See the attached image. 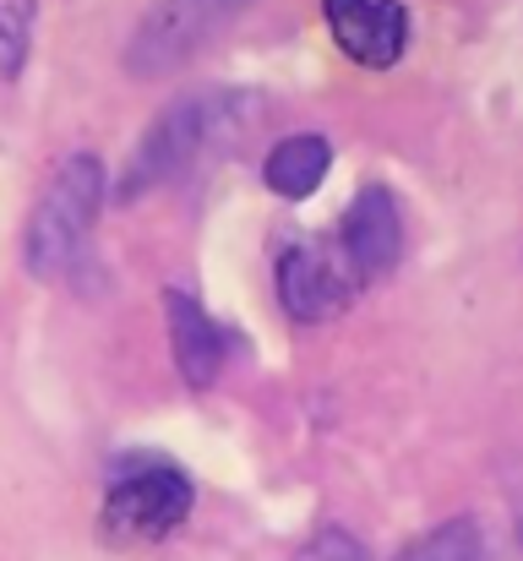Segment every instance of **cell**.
Wrapping results in <instances>:
<instances>
[{
	"label": "cell",
	"mask_w": 523,
	"mask_h": 561,
	"mask_svg": "<svg viewBox=\"0 0 523 561\" xmlns=\"http://www.w3.org/2000/svg\"><path fill=\"white\" fill-rule=\"evenodd\" d=\"M328 170H333V148H328V137H317V131H295V137L273 142V153H268V164H262L268 186L278 191V196H289V202L311 196V191L328 181Z\"/></svg>",
	"instance_id": "obj_9"
},
{
	"label": "cell",
	"mask_w": 523,
	"mask_h": 561,
	"mask_svg": "<svg viewBox=\"0 0 523 561\" xmlns=\"http://www.w3.org/2000/svg\"><path fill=\"white\" fill-rule=\"evenodd\" d=\"M360 289V273L349 267L344 245H322V240H300L278 256V300L295 322H333L349 311Z\"/></svg>",
	"instance_id": "obj_5"
},
{
	"label": "cell",
	"mask_w": 523,
	"mask_h": 561,
	"mask_svg": "<svg viewBox=\"0 0 523 561\" xmlns=\"http://www.w3.org/2000/svg\"><path fill=\"white\" fill-rule=\"evenodd\" d=\"M403 561H486V557H480V529H475L469 518L442 524L431 540H420V546H414Z\"/></svg>",
	"instance_id": "obj_11"
},
{
	"label": "cell",
	"mask_w": 523,
	"mask_h": 561,
	"mask_svg": "<svg viewBox=\"0 0 523 561\" xmlns=\"http://www.w3.org/2000/svg\"><path fill=\"white\" fill-rule=\"evenodd\" d=\"M344 256L360 284H376L403 256V213L387 186H365L344 213Z\"/></svg>",
	"instance_id": "obj_7"
},
{
	"label": "cell",
	"mask_w": 523,
	"mask_h": 561,
	"mask_svg": "<svg viewBox=\"0 0 523 561\" xmlns=\"http://www.w3.org/2000/svg\"><path fill=\"white\" fill-rule=\"evenodd\" d=\"M322 16L333 44L365 71H393L409 49L403 0H322Z\"/></svg>",
	"instance_id": "obj_6"
},
{
	"label": "cell",
	"mask_w": 523,
	"mask_h": 561,
	"mask_svg": "<svg viewBox=\"0 0 523 561\" xmlns=\"http://www.w3.org/2000/svg\"><path fill=\"white\" fill-rule=\"evenodd\" d=\"M164 317H170V350L185 387H213L224 376V333H218V322L202 311V300L185 284H170Z\"/></svg>",
	"instance_id": "obj_8"
},
{
	"label": "cell",
	"mask_w": 523,
	"mask_h": 561,
	"mask_svg": "<svg viewBox=\"0 0 523 561\" xmlns=\"http://www.w3.org/2000/svg\"><path fill=\"white\" fill-rule=\"evenodd\" d=\"M251 110H257V99L235 93V88L180 93L174 104L159 110V121L143 131V142H137L126 175H121V202H143L148 191L170 186L185 170H196L213 148H229Z\"/></svg>",
	"instance_id": "obj_1"
},
{
	"label": "cell",
	"mask_w": 523,
	"mask_h": 561,
	"mask_svg": "<svg viewBox=\"0 0 523 561\" xmlns=\"http://www.w3.org/2000/svg\"><path fill=\"white\" fill-rule=\"evenodd\" d=\"M300 561H376L349 529H317L311 540H306V551Z\"/></svg>",
	"instance_id": "obj_12"
},
{
	"label": "cell",
	"mask_w": 523,
	"mask_h": 561,
	"mask_svg": "<svg viewBox=\"0 0 523 561\" xmlns=\"http://www.w3.org/2000/svg\"><path fill=\"white\" fill-rule=\"evenodd\" d=\"M191 507H196V491L174 463H137L110 480L104 535L121 546H154L191 518Z\"/></svg>",
	"instance_id": "obj_4"
},
{
	"label": "cell",
	"mask_w": 523,
	"mask_h": 561,
	"mask_svg": "<svg viewBox=\"0 0 523 561\" xmlns=\"http://www.w3.org/2000/svg\"><path fill=\"white\" fill-rule=\"evenodd\" d=\"M246 11L251 0H154L137 33L126 38V71L143 82L170 77L180 66H191L213 38H224Z\"/></svg>",
	"instance_id": "obj_3"
},
{
	"label": "cell",
	"mask_w": 523,
	"mask_h": 561,
	"mask_svg": "<svg viewBox=\"0 0 523 561\" xmlns=\"http://www.w3.org/2000/svg\"><path fill=\"white\" fill-rule=\"evenodd\" d=\"M104 207V164L99 153H71L60 159V170L49 175V186L38 196L27 234H22V262L33 278H66L99 224Z\"/></svg>",
	"instance_id": "obj_2"
},
{
	"label": "cell",
	"mask_w": 523,
	"mask_h": 561,
	"mask_svg": "<svg viewBox=\"0 0 523 561\" xmlns=\"http://www.w3.org/2000/svg\"><path fill=\"white\" fill-rule=\"evenodd\" d=\"M33 16H38V0H0V77L11 82L27 60V44H33Z\"/></svg>",
	"instance_id": "obj_10"
}]
</instances>
